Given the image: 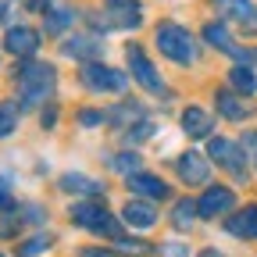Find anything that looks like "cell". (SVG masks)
Wrapping results in <instances>:
<instances>
[{
  "mask_svg": "<svg viewBox=\"0 0 257 257\" xmlns=\"http://www.w3.org/2000/svg\"><path fill=\"white\" fill-rule=\"evenodd\" d=\"M229 86H232L236 93H243V96H253V89H257V72L250 68V64H236V68L229 72Z\"/></svg>",
  "mask_w": 257,
  "mask_h": 257,
  "instance_id": "21",
  "label": "cell"
},
{
  "mask_svg": "<svg viewBox=\"0 0 257 257\" xmlns=\"http://www.w3.org/2000/svg\"><path fill=\"white\" fill-rule=\"evenodd\" d=\"M61 54L86 64V61H96V57L104 54V43L96 40V36H68V40L61 43Z\"/></svg>",
  "mask_w": 257,
  "mask_h": 257,
  "instance_id": "15",
  "label": "cell"
},
{
  "mask_svg": "<svg viewBox=\"0 0 257 257\" xmlns=\"http://www.w3.org/2000/svg\"><path fill=\"white\" fill-rule=\"evenodd\" d=\"M232 57H236L239 64H250V68H253V64H257V47H246V50L239 47V50H236Z\"/></svg>",
  "mask_w": 257,
  "mask_h": 257,
  "instance_id": "33",
  "label": "cell"
},
{
  "mask_svg": "<svg viewBox=\"0 0 257 257\" xmlns=\"http://www.w3.org/2000/svg\"><path fill=\"white\" fill-rule=\"evenodd\" d=\"M68 218H72V225H79V229H89V232H96V236H107V239H121V225H118V218L100 204V197H86V200H75L72 207H68Z\"/></svg>",
  "mask_w": 257,
  "mask_h": 257,
  "instance_id": "2",
  "label": "cell"
},
{
  "mask_svg": "<svg viewBox=\"0 0 257 257\" xmlns=\"http://www.w3.org/2000/svg\"><path fill=\"white\" fill-rule=\"evenodd\" d=\"M75 22V11H68V8H50L47 15H43V29H47V36H61L64 29H68Z\"/></svg>",
  "mask_w": 257,
  "mask_h": 257,
  "instance_id": "22",
  "label": "cell"
},
{
  "mask_svg": "<svg viewBox=\"0 0 257 257\" xmlns=\"http://www.w3.org/2000/svg\"><path fill=\"white\" fill-rule=\"evenodd\" d=\"M79 79L93 93H125V86H128V75L125 72L111 68V64H100V61H86L82 72H79Z\"/></svg>",
  "mask_w": 257,
  "mask_h": 257,
  "instance_id": "5",
  "label": "cell"
},
{
  "mask_svg": "<svg viewBox=\"0 0 257 257\" xmlns=\"http://www.w3.org/2000/svg\"><path fill=\"white\" fill-rule=\"evenodd\" d=\"M40 125H43V128H54V125H57V104H54V100L40 111Z\"/></svg>",
  "mask_w": 257,
  "mask_h": 257,
  "instance_id": "32",
  "label": "cell"
},
{
  "mask_svg": "<svg viewBox=\"0 0 257 257\" xmlns=\"http://www.w3.org/2000/svg\"><path fill=\"white\" fill-rule=\"evenodd\" d=\"M18 96L22 104H50L57 89V68L47 61H29L18 68Z\"/></svg>",
  "mask_w": 257,
  "mask_h": 257,
  "instance_id": "1",
  "label": "cell"
},
{
  "mask_svg": "<svg viewBox=\"0 0 257 257\" xmlns=\"http://www.w3.org/2000/svg\"><path fill=\"white\" fill-rule=\"evenodd\" d=\"M147 136H154V121L140 118L136 125H128V143H133V140H147Z\"/></svg>",
  "mask_w": 257,
  "mask_h": 257,
  "instance_id": "30",
  "label": "cell"
},
{
  "mask_svg": "<svg viewBox=\"0 0 257 257\" xmlns=\"http://www.w3.org/2000/svg\"><path fill=\"white\" fill-rule=\"evenodd\" d=\"M207 157L214 161L218 168H225L236 182H246L250 179V161H246V150L225 136H211L207 140Z\"/></svg>",
  "mask_w": 257,
  "mask_h": 257,
  "instance_id": "4",
  "label": "cell"
},
{
  "mask_svg": "<svg viewBox=\"0 0 257 257\" xmlns=\"http://www.w3.org/2000/svg\"><path fill=\"white\" fill-rule=\"evenodd\" d=\"M107 165L114 168V172H121V175H133V172H140V165H143V157L136 154V150H125V154H114Z\"/></svg>",
  "mask_w": 257,
  "mask_h": 257,
  "instance_id": "26",
  "label": "cell"
},
{
  "mask_svg": "<svg viewBox=\"0 0 257 257\" xmlns=\"http://www.w3.org/2000/svg\"><path fill=\"white\" fill-rule=\"evenodd\" d=\"M193 218H200L197 200H189V197L175 200V207H172V225H175V229H189V225H193Z\"/></svg>",
  "mask_w": 257,
  "mask_h": 257,
  "instance_id": "23",
  "label": "cell"
},
{
  "mask_svg": "<svg viewBox=\"0 0 257 257\" xmlns=\"http://www.w3.org/2000/svg\"><path fill=\"white\" fill-rule=\"evenodd\" d=\"M11 8V0H0V18H4V11Z\"/></svg>",
  "mask_w": 257,
  "mask_h": 257,
  "instance_id": "38",
  "label": "cell"
},
{
  "mask_svg": "<svg viewBox=\"0 0 257 257\" xmlns=\"http://www.w3.org/2000/svg\"><path fill=\"white\" fill-rule=\"evenodd\" d=\"M18 118H22L18 100H0V140H8L18 128Z\"/></svg>",
  "mask_w": 257,
  "mask_h": 257,
  "instance_id": "24",
  "label": "cell"
},
{
  "mask_svg": "<svg viewBox=\"0 0 257 257\" xmlns=\"http://www.w3.org/2000/svg\"><path fill=\"white\" fill-rule=\"evenodd\" d=\"M40 40H43V36H40L32 25H11V29L4 32V50L15 54V57H36Z\"/></svg>",
  "mask_w": 257,
  "mask_h": 257,
  "instance_id": "10",
  "label": "cell"
},
{
  "mask_svg": "<svg viewBox=\"0 0 257 257\" xmlns=\"http://www.w3.org/2000/svg\"><path fill=\"white\" fill-rule=\"evenodd\" d=\"M143 22V8L136 0H104V11L93 18L96 29H136Z\"/></svg>",
  "mask_w": 257,
  "mask_h": 257,
  "instance_id": "7",
  "label": "cell"
},
{
  "mask_svg": "<svg viewBox=\"0 0 257 257\" xmlns=\"http://www.w3.org/2000/svg\"><path fill=\"white\" fill-rule=\"evenodd\" d=\"M236 207V193L229 186H207L197 200V211L200 218H218V214H232Z\"/></svg>",
  "mask_w": 257,
  "mask_h": 257,
  "instance_id": "9",
  "label": "cell"
},
{
  "mask_svg": "<svg viewBox=\"0 0 257 257\" xmlns=\"http://www.w3.org/2000/svg\"><path fill=\"white\" fill-rule=\"evenodd\" d=\"M136 118H143V111H140V104H133V100L114 104V107H107V111H104V121H107V125H114V128H128Z\"/></svg>",
  "mask_w": 257,
  "mask_h": 257,
  "instance_id": "20",
  "label": "cell"
},
{
  "mask_svg": "<svg viewBox=\"0 0 257 257\" xmlns=\"http://www.w3.org/2000/svg\"><path fill=\"white\" fill-rule=\"evenodd\" d=\"M57 186L64 193H79V197H104V182H96V179H89L82 172H64L57 179Z\"/></svg>",
  "mask_w": 257,
  "mask_h": 257,
  "instance_id": "17",
  "label": "cell"
},
{
  "mask_svg": "<svg viewBox=\"0 0 257 257\" xmlns=\"http://www.w3.org/2000/svg\"><path fill=\"white\" fill-rule=\"evenodd\" d=\"M22 225H25V218H22L18 207L8 211V214H0V239H15V236L22 232Z\"/></svg>",
  "mask_w": 257,
  "mask_h": 257,
  "instance_id": "27",
  "label": "cell"
},
{
  "mask_svg": "<svg viewBox=\"0 0 257 257\" xmlns=\"http://www.w3.org/2000/svg\"><path fill=\"white\" fill-rule=\"evenodd\" d=\"M22 4H25V8H32V11H43V15L50 11V0H22Z\"/></svg>",
  "mask_w": 257,
  "mask_h": 257,
  "instance_id": "36",
  "label": "cell"
},
{
  "mask_svg": "<svg viewBox=\"0 0 257 257\" xmlns=\"http://www.w3.org/2000/svg\"><path fill=\"white\" fill-rule=\"evenodd\" d=\"M239 147L246 150V161H250L253 172H257V128H246V133L239 136Z\"/></svg>",
  "mask_w": 257,
  "mask_h": 257,
  "instance_id": "28",
  "label": "cell"
},
{
  "mask_svg": "<svg viewBox=\"0 0 257 257\" xmlns=\"http://www.w3.org/2000/svg\"><path fill=\"white\" fill-rule=\"evenodd\" d=\"M154 43L175 64H193L197 61V40H193V32L186 25H179V22H161L154 29Z\"/></svg>",
  "mask_w": 257,
  "mask_h": 257,
  "instance_id": "3",
  "label": "cell"
},
{
  "mask_svg": "<svg viewBox=\"0 0 257 257\" xmlns=\"http://www.w3.org/2000/svg\"><path fill=\"white\" fill-rule=\"evenodd\" d=\"M125 186H128V193L133 197H143V200H168V182L165 179H157V175H150V172H133V175H125Z\"/></svg>",
  "mask_w": 257,
  "mask_h": 257,
  "instance_id": "11",
  "label": "cell"
},
{
  "mask_svg": "<svg viewBox=\"0 0 257 257\" xmlns=\"http://www.w3.org/2000/svg\"><path fill=\"white\" fill-rule=\"evenodd\" d=\"M121 221L128 225V229H154V225H157V207H154V200L128 197V204L121 207Z\"/></svg>",
  "mask_w": 257,
  "mask_h": 257,
  "instance_id": "13",
  "label": "cell"
},
{
  "mask_svg": "<svg viewBox=\"0 0 257 257\" xmlns=\"http://www.w3.org/2000/svg\"><path fill=\"white\" fill-rule=\"evenodd\" d=\"M50 246H54V236H50V232H36L32 239L18 243V257H40V253H47Z\"/></svg>",
  "mask_w": 257,
  "mask_h": 257,
  "instance_id": "25",
  "label": "cell"
},
{
  "mask_svg": "<svg viewBox=\"0 0 257 257\" xmlns=\"http://www.w3.org/2000/svg\"><path fill=\"white\" fill-rule=\"evenodd\" d=\"M75 118H79V125H82V128H96V125H104V111H93V107H82Z\"/></svg>",
  "mask_w": 257,
  "mask_h": 257,
  "instance_id": "29",
  "label": "cell"
},
{
  "mask_svg": "<svg viewBox=\"0 0 257 257\" xmlns=\"http://www.w3.org/2000/svg\"><path fill=\"white\" fill-rule=\"evenodd\" d=\"M197 257H225V253H218V250H214V246H207V250H200V253H197Z\"/></svg>",
  "mask_w": 257,
  "mask_h": 257,
  "instance_id": "37",
  "label": "cell"
},
{
  "mask_svg": "<svg viewBox=\"0 0 257 257\" xmlns=\"http://www.w3.org/2000/svg\"><path fill=\"white\" fill-rule=\"evenodd\" d=\"M79 257H118V250H104V246H86Z\"/></svg>",
  "mask_w": 257,
  "mask_h": 257,
  "instance_id": "35",
  "label": "cell"
},
{
  "mask_svg": "<svg viewBox=\"0 0 257 257\" xmlns=\"http://www.w3.org/2000/svg\"><path fill=\"white\" fill-rule=\"evenodd\" d=\"M211 128H214V118L204 107H186L182 111V133L189 140H211Z\"/></svg>",
  "mask_w": 257,
  "mask_h": 257,
  "instance_id": "16",
  "label": "cell"
},
{
  "mask_svg": "<svg viewBox=\"0 0 257 257\" xmlns=\"http://www.w3.org/2000/svg\"><path fill=\"white\" fill-rule=\"evenodd\" d=\"M0 257H4V253H0Z\"/></svg>",
  "mask_w": 257,
  "mask_h": 257,
  "instance_id": "39",
  "label": "cell"
},
{
  "mask_svg": "<svg viewBox=\"0 0 257 257\" xmlns=\"http://www.w3.org/2000/svg\"><path fill=\"white\" fill-rule=\"evenodd\" d=\"M125 61H128V68H133V79H136L150 96H168L165 79L157 75V68L150 64V57L143 54V47H140V43H128V47H125Z\"/></svg>",
  "mask_w": 257,
  "mask_h": 257,
  "instance_id": "6",
  "label": "cell"
},
{
  "mask_svg": "<svg viewBox=\"0 0 257 257\" xmlns=\"http://www.w3.org/2000/svg\"><path fill=\"white\" fill-rule=\"evenodd\" d=\"M214 15L225 18H236V22H250L257 25V11H253V0H214Z\"/></svg>",
  "mask_w": 257,
  "mask_h": 257,
  "instance_id": "19",
  "label": "cell"
},
{
  "mask_svg": "<svg viewBox=\"0 0 257 257\" xmlns=\"http://www.w3.org/2000/svg\"><path fill=\"white\" fill-rule=\"evenodd\" d=\"M189 253V246H182V243H165L161 246V257H186Z\"/></svg>",
  "mask_w": 257,
  "mask_h": 257,
  "instance_id": "34",
  "label": "cell"
},
{
  "mask_svg": "<svg viewBox=\"0 0 257 257\" xmlns=\"http://www.w3.org/2000/svg\"><path fill=\"white\" fill-rule=\"evenodd\" d=\"M200 36H204V43H207V47H214V50H221V54H229V57L239 50V47L232 43V32H229V25H225L221 18H218V22H207Z\"/></svg>",
  "mask_w": 257,
  "mask_h": 257,
  "instance_id": "18",
  "label": "cell"
},
{
  "mask_svg": "<svg viewBox=\"0 0 257 257\" xmlns=\"http://www.w3.org/2000/svg\"><path fill=\"white\" fill-rule=\"evenodd\" d=\"M225 232L236 239H257V204H246L236 214H225Z\"/></svg>",
  "mask_w": 257,
  "mask_h": 257,
  "instance_id": "14",
  "label": "cell"
},
{
  "mask_svg": "<svg viewBox=\"0 0 257 257\" xmlns=\"http://www.w3.org/2000/svg\"><path fill=\"white\" fill-rule=\"evenodd\" d=\"M214 104H218V114H221L225 121H246V118L253 114L250 100H246L243 93H236V89H218V93H214Z\"/></svg>",
  "mask_w": 257,
  "mask_h": 257,
  "instance_id": "12",
  "label": "cell"
},
{
  "mask_svg": "<svg viewBox=\"0 0 257 257\" xmlns=\"http://www.w3.org/2000/svg\"><path fill=\"white\" fill-rule=\"evenodd\" d=\"M175 172L186 186H207L211 182V157H204L197 150H186L175 157Z\"/></svg>",
  "mask_w": 257,
  "mask_h": 257,
  "instance_id": "8",
  "label": "cell"
},
{
  "mask_svg": "<svg viewBox=\"0 0 257 257\" xmlns=\"http://www.w3.org/2000/svg\"><path fill=\"white\" fill-rule=\"evenodd\" d=\"M8 211H15V193H11L8 179H0V214H8Z\"/></svg>",
  "mask_w": 257,
  "mask_h": 257,
  "instance_id": "31",
  "label": "cell"
}]
</instances>
